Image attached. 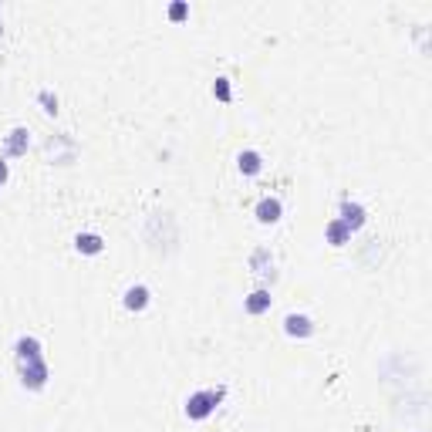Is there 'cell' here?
<instances>
[{"label":"cell","instance_id":"obj_1","mask_svg":"<svg viewBox=\"0 0 432 432\" xmlns=\"http://www.w3.org/2000/svg\"><path fill=\"white\" fill-rule=\"evenodd\" d=\"M227 399V385H216V388H200V392H193L189 399H186L183 412L189 422H203V419H210L216 412V405Z\"/></svg>","mask_w":432,"mask_h":432},{"label":"cell","instance_id":"obj_2","mask_svg":"<svg viewBox=\"0 0 432 432\" xmlns=\"http://www.w3.org/2000/svg\"><path fill=\"white\" fill-rule=\"evenodd\" d=\"M17 368H20V385L31 388V392H41L47 385V378H51V368H47L44 358H34V361H17Z\"/></svg>","mask_w":432,"mask_h":432},{"label":"cell","instance_id":"obj_3","mask_svg":"<svg viewBox=\"0 0 432 432\" xmlns=\"http://www.w3.org/2000/svg\"><path fill=\"white\" fill-rule=\"evenodd\" d=\"M28 145H31V132L24 125H14L7 136H4V159H20L28 155Z\"/></svg>","mask_w":432,"mask_h":432},{"label":"cell","instance_id":"obj_4","mask_svg":"<svg viewBox=\"0 0 432 432\" xmlns=\"http://www.w3.org/2000/svg\"><path fill=\"white\" fill-rule=\"evenodd\" d=\"M338 220L348 227L352 233H358L365 223H368V210L361 206V203H355V200H341V206H338Z\"/></svg>","mask_w":432,"mask_h":432},{"label":"cell","instance_id":"obj_5","mask_svg":"<svg viewBox=\"0 0 432 432\" xmlns=\"http://www.w3.org/2000/svg\"><path fill=\"white\" fill-rule=\"evenodd\" d=\"M250 270L257 274L260 280H274L277 277V270H274V253L267 247H257L250 253Z\"/></svg>","mask_w":432,"mask_h":432},{"label":"cell","instance_id":"obj_6","mask_svg":"<svg viewBox=\"0 0 432 432\" xmlns=\"http://www.w3.org/2000/svg\"><path fill=\"white\" fill-rule=\"evenodd\" d=\"M14 358H17V361H34V358H44L41 338H34V335H20V338L14 341Z\"/></svg>","mask_w":432,"mask_h":432},{"label":"cell","instance_id":"obj_7","mask_svg":"<svg viewBox=\"0 0 432 432\" xmlns=\"http://www.w3.org/2000/svg\"><path fill=\"white\" fill-rule=\"evenodd\" d=\"M149 301H152V291H149L145 284H132V287H125V294H122L125 311H145Z\"/></svg>","mask_w":432,"mask_h":432},{"label":"cell","instance_id":"obj_8","mask_svg":"<svg viewBox=\"0 0 432 432\" xmlns=\"http://www.w3.org/2000/svg\"><path fill=\"white\" fill-rule=\"evenodd\" d=\"M284 335L287 338H311L314 335V321L308 314H287L284 318Z\"/></svg>","mask_w":432,"mask_h":432},{"label":"cell","instance_id":"obj_9","mask_svg":"<svg viewBox=\"0 0 432 432\" xmlns=\"http://www.w3.org/2000/svg\"><path fill=\"white\" fill-rule=\"evenodd\" d=\"M270 304H274V297H270V291H267V287H257V291H250L247 297H244V311H247V314H253V318L267 314V311H270Z\"/></svg>","mask_w":432,"mask_h":432},{"label":"cell","instance_id":"obj_10","mask_svg":"<svg viewBox=\"0 0 432 432\" xmlns=\"http://www.w3.org/2000/svg\"><path fill=\"white\" fill-rule=\"evenodd\" d=\"M280 216H284V203H280L277 196H263V200L257 203V220H260L263 227L277 223Z\"/></svg>","mask_w":432,"mask_h":432},{"label":"cell","instance_id":"obj_11","mask_svg":"<svg viewBox=\"0 0 432 432\" xmlns=\"http://www.w3.org/2000/svg\"><path fill=\"white\" fill-rule=\"evenodd\" d=\"M75 250L78 253H85V257H95V253H102V250H105V240H102V233H78Z\"/></svg>","mask_w":432,"mask_h":432},{"label":"cell","instance_id":"obj_12","mask_svg":"<svg viewBox=\"0 0 432 432\" xmlns=\"http://www.w3.org/2000/svg\"><path fill=\"white\" fill-rule=\"evenodd\" d=\"M324 240H328L331 247H344V244H352V230H348V227L341 223L338 216H335V220H331V223L324 227Z\"/></svg>","mask_w":432,"mask_h":432},{"label":"cell","instance_id":"obj_13","mask_svg":"<svg viewBox=\"0 0 432 432\" xmlns=\"http://www.w3.org/2000/svg\"><path fill=\"white\" fill-rule=\"evenodd\" d=\"M236 169L244 172V176H257L263 169V155L257 149H244V152L236 155Z\"/></svg>","mask_w":432,"mask_h":432},{"label":"cell","instance_id":"obj_14","mask_svg":"<svg viewBox=\"0 0 432 432\" xmlns=\"http://www.w3.org/2000/svg\"><path fill=\"white\" fill-rule=\"evenodd\" d=\"M37 102H41V108H44L47 115H58V112H61V102H58V95L51 92V88H41V92H37Z\"/></svg>","mask_w":432,"mask_h":432},{"label":"cell","instance_id":"obj_15","mask_svg":"<svg viewBox=\"0 0 432 432\" xmlns=\"http://www.w3.org/2000/svg\"><path fill=\"white\" fill-rule=\"evenodd\" d=\"M213 95L220 102H233V88H230V78H216L213 81Z\"/></svg>","mask_w":432,"mask_h":432},{"label":"cell","instance_id":"obj_16","mask_svg":"<svg viewBox=\"0 0 432 432\" xmlns=\"http://www.w3.org/2000/svg\"><path fill=\"white\" fill-rule=\"evenodd\" d=\"M186 17H189V4H186V0L169 4V20H186Z\"/></svg>","mask_w":432,"mask_h":432},{"label":"cell","instance_id":"obj_17","mask_svg":"<svg viewBox=\"0 0 432 432\" xmlns=\"http://www.w3.org/2000/svg\"><path fill=\"white\" fill-rule=\"evenodd\" d=\"M7 179H11V166H7V159L0 155V186H7Z\"/></svg>","mask_w":432,"mask_h":432},{"label":"cell","instance_id":"obj_18","mask_svg":"<svg viewBox=\"0 0 432 432\" xmlns=\"http://www.w3.org/2000/svg\"><path fill=\"white\" fill-rule=\"evenodd\" d=\"M0 37H4V20H0Z\"/></svg>","mask_w":432,"mask_h":432}]
</instances>
